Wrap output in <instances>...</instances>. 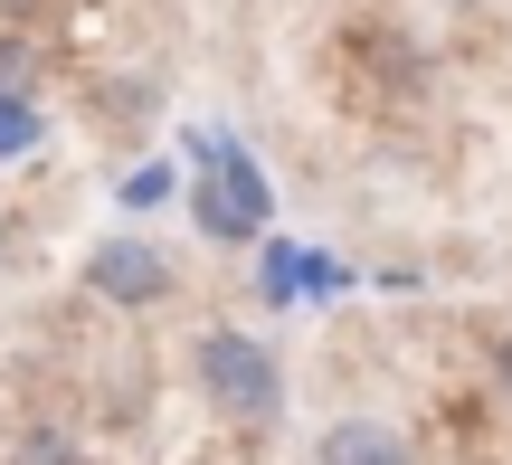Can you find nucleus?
<instances>
[{
    "label": "nucleus",
    "instance_id": "0eeeda50",
    "mask_svg": "<svg viewBox=\"0 0 512 465\" xmlns=\"http://www.w3.org/2000/svg\"><path fill=\"white\" fill-rule=\"evenodd\" d=\"M494 380H503V399H512V333H494Z\"/></svg>",
    "mask_w": 512,
    "mask_h": 465
},
{
    "label": "nucleus",
    "instance_id": "f257e3e1",
    "mask_svg": "<svg viewBox=\"0 0 512 465\" xmlns=\"http://www.w3.org/2000/svg\"><path fill=\"white\" fill-rule=\"evenodd\" d=\"M190 361H200V390L219 399L228 418H275V409H285V371H275L266 342H247V333H228V323H209V333L190 342Z\"/></svg>",
    "mask_w": 512,
    "mask_h": 465
},
{
    "label": "nucleus",
    "instance_id": "39448f33",
    "mask_svg": "<svg viewBox=\"0 0 512 465\" xmlns=\"http://www.w3.org/2000/svg\"><path fill=\"white\" fill-rule=\"evenodd\" d=\"M294 276H304V257H294V247H266V276H256V295H266V304L304 295V285H294Z\"/></svg>",
    "mask_w": 512,
    "mask_h": 465
},
{
    "label": "nucleus",
    "instance_id": "6e6552de",
    "mask_svg": "<svg viewBox=\"0 0 512 465\" xmlns=\"http://www.w3.org/2000/svg\"><path fill=\"white\" fill-rule=\"evenodd\" d=\"M29 465H76V456L57 447V437H38V447H29Z\"/></svg>",
    "mask_w": 512,
    "mask_h": 465
},
{
    "label": "nucleus",
    "instance_id": "423d86ee",
    "mask_svg": "<svg viewBox=\"0 0 512 465\" xmlns=\"http://www.w3.org/2000/svg\"><path fill=\"white\" fill-rule=\"evenodd\" d=\"M29 86V48H19V38H0V95H19Z\"/></svg>",
    "mask_w": 512,
    "mask_h": 465
},
{
    "label": "nucleus",
    "instance_id": "f03ea898",
    "mask_svg": "<svg viewBox=\"0 0 512 465\" xmlns=\"http://www.w3.org/2000/svg\"><path fill=\"white\" fill-rule=\"evenodd\" d=\"M86 285L105 304H124V314H143V304H162L171 295V266H162V247H143V238H105L86 257Z\"/></svg>",
    "mask_w": 512,
    "mask_h": 465
},
{
    "label": "nucleus",
    "instance_id": "1a4fd4ad",
    "mask_svg": "<svg viewBox=\"0 0 512 465\" xmlns=\"http://www.w3.org/2000/svg\"><path fill=\"white\" fill-rule=\"evenodd\" d=\"M0 238H10V228H0Z\"/></svg>",
    "mask_w": 512,
    "mask_h": 465
},
{
    "label": "nucleus",
    "instance_id": "7ed1b4c3",
    "mask_svg": "<svg viewBox=\"0 0 512 465\" xmlns=\"http://www.w3.org/2000/svg\"><path fill=\"white\" fill-rule=\"evenodd\" d=\"M323 465H408V437L380 418H342V428H323Z\"/></svg>",
    "mask_w": 512,
    "mask_h": 465
},
{
    "label": "nucleus",
    "instance_id": "20e7f679",
    "mask_svg": "<svg viewBox=\"0 0 512 465\" xmlns=\"http://www.w3.org/2000/svg\"><path fill=\"white\" fill-rule=\"evenodd\" d=\"M29 143H38V105L29 95H0V162H19Z\"/></svg>",
    "mask_w": 512,
    "mask_h": 465
}]
</instances>
